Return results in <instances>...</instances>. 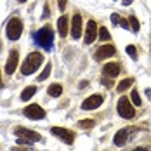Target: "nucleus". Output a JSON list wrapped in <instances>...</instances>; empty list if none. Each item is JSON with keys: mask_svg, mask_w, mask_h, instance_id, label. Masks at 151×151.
I'll return each instance as SVG.
<instances>
[{"mask_svg": "<svg viewBox=\"0 0 151 151\" xmlns=\"http://www.w3.org/2000/svg\"><path fill=\"white\" fill-rule=\"evenodd\" d=\"M118 73H120V64L118 63H108L103 68V75L109 76V78H115Z\"/></svg>", "mask_w": 151, "mask_h": 151, "instance_id": "obj_13", "label": "nucleus"}, {"mask_svg": "<svg viewBox=\"0 0 151 151\" xmlns=\"http://www.w3.org/2000/svg\"><path fill=\"white\" fill-rule=\"evenodd\" d=\"M50 70H52V64H50V63H47V64H45V68H44V71H42V73L38 75V82H44V80H45L47 76L50 75Z\"/></svg>", "mask_w": 151, "mask_h": 151, "instance_id": "obj_20", "label": "nucleus"}, {"mask_svg": "<svg viewBox=\"0 0 151 151\" xmlns=\"http://www.w3.org/2000/svg\"><path fill=\"white\" fill-rule=\"evenodd\" d=\"M5 33H7V38L9 40H17L23 33V21L17 19V17H12L9 23H7V28H5Z\"/></svg>", "mask_w": 151, "mask_h": 151, "instance_id": "obj_5", "label": "nucleus"}, {"mask_svg": "<svg viewBox=\"0 0 151 151\" xmlns=\"http://www.w3.org/2000/svg\"><path fill=\"white\" fill-rule=\"evenodd\" d=\"M99 38H101L103 42H106V40L111 38V35H109V31L106 30V28H99Z\"/></svg>", "mask_w": 151, "mask_h": 151, "instance_id": "obj_22", "label": "nucleus"}, {"mask_svg": "<svg viewBox=\"0 0 151 151\" xmlns=\"http://www.w3.org/2000/svg\"><path fill=\"white\" fill-rule=\"evenodd\" d=\"M130 101H132V103H134L136 106H141V96H139L137 89H132V94H130Z\"/></svg>", "mask_w": 151, "mask_h": 151, "instance_id": "obj_21", "label": "nucleus"}, {"mask_svg": "<svg viewBox=\"0 0 151 151\" xmlns=\"http://www.w3.org/2000/svg\"><path fill=\"white\" fill-rule=\"evenodd\" d=\"M129 24H130V30L134 31V33H137L139 28H141V24H139V21H137L136 16H130V17H129Z\"/></svg>", "mask_w": 151, "mask_h": 151, "instance_id": "obj_19", "label": "nucleus"}, {"mask_svg": "<svg viewBox=\"0 0 151 151\" xmlns=\"http://www.w3.org/2000/svg\"><path fill=\"white\" fill-rule=\"evenodd\" d=\"M87 85H89V82H87V80H82V82L78 83V87H80V89H85Z\"/></svg>", "mask_w": 151, "mask_h": 151, "instance_id": "obj_28", "label": "nucleus"}, {"mask_svg": "<svg viewBox=\"0 0 151 151\" xmlns=\"http://www.w3.org/2000/svg\"><path fill=\"white\" fill-rule=\"evenodd\" d=\"M109 56H115V47L113 45H103L96 50L94 59L96 61H104V59H108Z\"/></svg>", "mask_w": 151, "mask_h": 151, "instance_id": "obj_9", "label": "nucleus"}, {"mask_svg": "<svg viewBox=\"0 0 151 151\" xmlns=\"http://www.w3.org/2000/svg\"><path fill=\"white\" fill-rule=\"evenodd\" d=\"M42 17H49V5H44V14Z\"/></svg>", "mask_w": 151, "mask_h": 151, "instance_id": "obj_29", "label": "nucleus"}, {"mask_svg": "<svg viewBox=\"0 0 151 151\" xmlns=\"http://www.w3.org/2000/svg\"><path fill=\"white\" fill-rule=\"evenodd\" d=\"M122 4H123V5H130V4H132V0H122Z\"/></svg>", "mask_w": 151, "mask_h": 151, "instance_id": "obj_32", "label": "nucleus"}, {"mask_svg": "<svg viewBox=\"0 0 151 151\" xmlns=\"http://www.w3.org/2000/svg\"><path fill=\"white\" fill-rule=\"evenodd\" d=\"M0 89H2V75H0Z\"/></svg>", "mask_w": 151, "mask_h": 151, "instance_id": "obj_34", "label": "nucleus"}, {"mask_svg": "<svg viewBox=\"0 0 151 151\" xmlns=\"http://www.w3.org/2000/svg\"><path fill=\"white\" fill-rule=\"evenodd\" d=\"M50 132H52V136L59 137L61 141L66 142V144H73V141H75V134H73L71 130H68V129H63V127H52Z\"/></svg>", "mask_w": 151, "mask_h": 151, "instance_id": "obj_7", "label": "nucleus"}, {"mask_svg": "<svg viewBox=\"0 0 151 151\" xmlns=\"http://www.w3.org/2000/svg\"><path fill=\"white\" fill-rule=\"evenodd\" d=\"M120 26H122V28H130V24H129V21H127V19H120Z\"/></svg>", "mask_w": 151, "mask_h": 151, "instance_id": "obj_27", "label": "nucleus"}, {"mask_svg": "<svg viewBox=\"0 0 151 151\" xmlns=\"http://www.w3.org/2000/svg\"><path fill=\"white\" fill-rule=\"evenodd\" d=\"M127 141H129V130H127V129H122V130H118V132L115 134V137H113L115 146H123Z\"/></svg>", "mask_w": 151, "mask_h": 151, "instance_id": "obj_14", "label": "nucleus"}, {"mask_svg": "<svg viewBox=\"0 0 151 151\" xmlns=\"http://www.w3.org/2000/svg\"><path fill=\"white\" fill-rule=\"evenodd\" d=\"M116 111H118V115H120L122 118H127V120H130V118L136 116V109H134V106H132V103H130V99L125 97V96L118 99Z\"/></svg>", "mask_w": 151, "mask_h": 151, "instance_id": "obj_4", "label": "nucleus"}, {"mask_svg": "<svg viewBox=\"0 0 151 151\" xmlns=\"http://www.w3.org/2000/svg\"><path fill=\"white\" fill-rule=\"evenodd\" d=\"M97 24H96V21L94 19H91L89 23H87V28H85V44L89 45V44H92L94 40H96V35H97Z\"/></svg>", "mask_w": 151, "mask_h": 151, "instance_id": "obj_10", "label": "nucleus"}, {"mask_svg": "<svg viewBox=\"0 0 151 151\" xmlns=\"http://www.w3.org/2000/svg\"><path fill=\"white\" fill-rule=\"evenodd\" d=\"M132 83H134V80H132V78H125V80H122L120 83H118L116 91L122 94V92H125L127 89H130V87H132Z\"/></svg>", "mask_w": 151, "mask_h": 151, "instance_id": "obj_18", "label": "nucleus"}, {"mask_svg": "<svg viewBox=\"0 0 151 151\" xmlns=\"http://www.w3.org/2000/svg\"><path fill=\"white\" fill-rule=\"evenodd\" d=\"M47 94H49L50 97H59L61 94H63V87H61L59 83H52V85H49Z\"/></svg>", "mask_w": 151, "mask_h": 151, "instance_id": "obj_16", "label": "nucleus"}, {"mask_svg": "<svg viewBox=\"0 0 151 151\" xmlns=\"http://www.w3.org/2000/svg\"><path fill=\"white\" fill-rule=\"evenodd\" d=\"M35 44H38L40 47H44L45 50H52L54 45V31L50 26H44L35 33Z\"/></svg>", "mask_w": 151, "mask_h": 151, "instance_id": "obj_1", "label": "nucleus"}, {"mask_svg": "<svg viewBox=\"0 0 151 151\" xmlns=\"http://www.w3.org/2000/svg\"><path fill=\"white\" fill-rule=\"evenodd\" d=\"M78 125H80L82 129H92V127L96 125V122L94 120H80L78 122Z\"/></svg>", "mask_w": 151, "mask_h": 151, "instance_id": "obj_23", "label": "nucleus"}, {"mask_svg": "<svg viewBox=\"0 0 151 151\" xmlns=\"http://www.w3.org/2000/svg\"><path fill=\"white\" fill-rule=\"evenodd\" d=\"M103 83H104L106 87H111V82H108V80H106V78H104V80H103Z\"/></svg>", "mask_w": 151, "mask_h": 151, "instance_id": "obj_33", "label": "nucleus"}, {"mask_svg": "<svg viewBox=\"0 0 151 151\" xmlns=\"http://www.w3.org/2000/svg\"><path fill=\"white\" fill-rule=\"evenodd\" d=\"M111 23H113V24H120V16L118 14H111Z\"/></svg>", "mask_w": 151, "mask_h": 151, "instance_id": "obj_25", "label": "nucleus"}, {"mask_svg": "<svg viewBox=\"0 0 151 151\" xmlns=\"http://www.w3.org/2000/svg\"><path fill=\"white\" fill-rule=\"evenodd\" d=\"M16 136L19 137V139H17L19 144H26V146H30L31 142H38V141L44 139L38 132H33V130L24 129V127H17V129H16Z\"/></svg>", "mask_w": 151, "mask_h": 151, "instance_id": "obj_3", "label": "nucleus"}, {"mask_svg": "<svg viewBox=\"0 0 151 151\" xmlns=\"http://www.w3.org/2000/svg\"><path fill=\"white\" fill-rule=\"evenodd\" d=\"M17 2H19V4H23V2H26V0H17Z\"/></svg>", "mask_w": 151, "mask_h": 151, "instance_id": "obj_35", "label": "nucleus"}, {"mask_svg": "<svg viewBox=\"0 0 151 151\" xmlns=\"http://www.w3.org/2000/svg\"><path fill=\"white\" fill-rule=\"evenodd\" d=\"M58 5H59V11L66 9V0H58Z\"/></svg>", "mask_w": 151, "mask_h": 151, "instance_id": "obj_26", "label": "nucleus"}, {"mask_svg": "<svg viewBox=\"0 0 151 151\" xmlns=\"http://www.w3.org/2000/svg\"><path fill=\"white\" fill-rule=\"evenodd\" d=\"M82 26H83L82 16L75 14L73 19H71V37H73V38H80V37H82Z\"/></svg>", "mask_w": 151, "mask_h": 151, "instance_id": "obj_12", "label": "nucleus"}, {"mask_svg": "<svg viewBox=\"0 0 151 151\" xmlns=\"http://www.w3.org/2000/svg\"><path fill=\"white\" fill-rule=\"evenodd\" d=\"M17 63H19V54H17V50H12V52L9 54L7 63H5V73L12 75L16 71V68H17Z\"/></svg>", "mask_w": 151, "mask_h": 151, "instance_id": "obj_11", "label": "nucleus"}, {"mask_svg": "<svg viewBox=\"0 0 151 151\" xmlns=\"http://www.w3.org/2000/svg\"><path fill=\"white\" fill-rule=\"evenodd\" d=\"M58 28H59L61 37H66L68 35V17L66 16H61L59 19H58Z\"/></svg>", "mask_w": 151, "mask_h": 151, "instance_id": "obj_15", "label": "nucleus"}, {"mask_svg": "<svg viewBox=\"0 0 151 151\" xmlns=\"http://www.w3.org/2000/svg\"><path fill=\"white\" fill-rule=\"evenodd\" d=\"M125 50H127V54H129V56H132L134 59L137 58V49L134 45H127V49H125Z\"/></svg>", "mask_w": 151, "mask_h": 151, "instance_id": "obj_24", "label": "nucleus"}, {"mask_svg": "<svg viewBox=\"0 0 151 151\" xmlns=\"http://www.w3.org/2000/svg\"><path fill=\"white\" fill-rule=\"evenodd\" d=\"M12 151H30V150H28V148L24 150V148H19V146H14V148H12Z\"/></svg>", "mask_w": 151, "mask_h": 151, "instance_id": "obj_30", "label": "nucleus"}, {"mask_svg": "<svg viewBox=\"0 0 151 151\" xmlns=\"http://www.w3.org/2000/svg\"><path fill=\"white\" fill-rule=\"evenodd\" d=\"M23 113H24V116H28L31 120H42V118H45V111H44V108L40 104L26 106V108L23 109Z\"/></svg>", "mask_w": 151, "mask_h": 151, "instance_id": "obj_6", "label": "nucleus"}, {"mask_svg": "<svg viewBox=\"0 0 151 151\" xmlns=\"http://www.w3.org/2000/svg\"><path fill=\"white\" fill-rule=\"evenodd\" d=\"M103 101H104V97L101 94H92L82 103V109H96L103 104Z\"/></svg>", "mask_w": 151, "mask_h": 151, "instance_id": "obj_8", "label": "nucleus"}, {"mask_svg": "<svg viewBox=\"0 0 151 151\" xmlns=\"http://www.w3.org/2000/svg\"><path fill=\"white\" fill-rule=\"evenodd\" d=\"M35 94H37V87H33V85H31V87H26L24 91L21 92V99H23V101H28V99H31Z\"/></svg>", "mask_w": 151, "mask_h": 151, "instance_id": "obj_17", "label": "nucleus"}, {"mask_svg": "<svg viewBox=\"0 0 151 151\" xmlns=\"http://www.w3.org/2000/svg\"><path fill=\"white\" fill-rule=\"evenodd\" d=\"M132 151H148V148H144V146H141V148H134Z\"/></svg>", "mask_w": 151, "mask_h": 151, "instance_id": "obj_31", "label": "nucleus"}, {"mask_svg": "<svg viewBox=\"0 0 151 151\" xmlns=\"http://www.w3.org/2000/svg\"><path fill=\"white\" fill-rule=\"evenodd\" d=\"M42 63H44V56H42L40 52H31L30 56H26V59H24L23 66H21V73H23V75H31V73H35V71L40 68Z\"/></svg>", "mask_w": 151, "mask_h": 151, "instance_id": "obj_2", "label": "nucleus"}]
</instances>
